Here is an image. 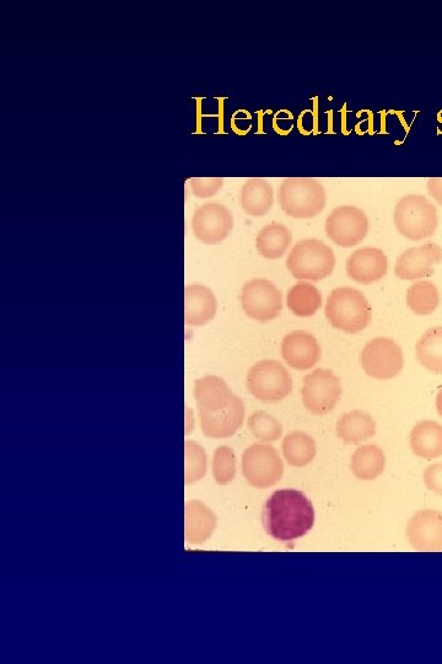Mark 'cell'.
Returning a JSON list of instances; mask_svg holds the SVG:
<instances>
[{
    "label": "cell",
    "mask_w": 442,
    "mask_h": 664,
    "mask_svg": "<svg viewBox=\"0 0 442 664\" xmlns=\"http://www.w3.org/2000/svg\"><path fill=\"white\" fill-rule=\"evenodd\" d=\"M315 508L304 492L294 489L273 492L264 506L266 532L277 542H295L315 526Z\"/></svg>",
    "instance_id": "1"
},
{
    "label": "cell",
    "mask_w": 442,
    "mask_h": 664,
    "mask_svg": "<svg viewBox=\"0 0 442 664\" xmlns=\"http://www.w3.org/2000/svg\"><path fill=\"white\" fill-rule=\"evenodd\" d=\"M325 313L334 328L357 334L369 325L373 309L359 289L338 287L328 296Z\"/></svg>",
    "instance_id": "2"
},
{
    "label": "cell",
    "mask_w": 442,
    "mask_h": 664,
    "mask_svg": "<svg viewBox=\"0 0 442 664\" xmlns=\"http://www.w3.org/2000/svg\"><path fill=\"white\" fill-rule=\"evenodd\" d=\"M280 207L289 217L314 218L326 207L327 195L320 181L311 178H288L278 191Z\"/></svg>",
    "instance_id": "3"
},
{
    "label": "cell",
    "mask_w": 442,
    "mask_h": 664,
    "mask_svg": "<svg viewBox=\"0 0 442 664\" xmlns=\"http://www.w3.org/2000/svg\"><path fill=\"white\" fill-rule=\"evenodd\" d=\"M287 267L296 280L322 281L330 276L336 267V255L331 246L322 240L303 239L291 249Z\"/></svg>",
    "instance_id": "4"
},
{
    "label": "cell",
    "mask_w": 442,
    "mask_h": 664,
    "mask_svg": "<svg viewBox=\"0 0 442 664\" xmlns=\"http://www.w3.org/2000/svg\"><path fill=\"white\" fill-rule=\"evenodd\" d=\"M393 221L404 238L418 242L435 233L439 223L438 210L427 197L407 195L398 201Z\"/></svg>",
    "instance_id": "5"
},
{
    "label": "cell",
    "mask_w": 442,
    "mask_h": 664,
    "mask_svg": "<svg viewBox=\"0 0 442 664\" xmlns=\"http://www.w3.org/2000/svg\"><path fill=\"white\" fill-rule=\"evenodd\" d=\"M246 384L253 398L273 404L280 403L291 393L293 378L283 363L263 360L249 369Z\"/></svg>",
    "instance_id": "6"
},
{
    "label": "cell",
    "mask_w": 442,
    "mask_h": 664,
    "mask_svg": "<svg viewBox=\"0 0 442 664\" xmlns=\"http://www.w3.org/2000/svg\"><path fill=\"white\" fill-rule=\"evenodd\" d=\"M242 474L247 483L257 489H267L279 483L284 464L277 449L266 443L252 444L241 459Z\"/></svg>",
    "instance_id": "7"
},
{
    "label": "cell",
    "mask_w": 442,
    "mask_h": 664,
    "mask_svg": "<svg viewBox=\"0 0 442 664\" xmlns=\"http://www.w3.org/2000/svg\"><path fill=\"white\" fill-rule=\"evenodd\" d=\"M342 395V383L331 369L317 368L306 374L301 388L305 408L314 415H326L336 408Z\"/></svg>",
    "instance_id": "8"
},
{
    "label": "cell",
    "mask_w": 442,
    "mask_h": 664,
    "mask_svg": "<svg viewBox=\"0 0 442 664\" xmlns=\"http://www.w3.org/2000/svg\"><path fill=\"white\" fill-rule=\"evenodd\" d=\"M241 307L247 317L260 323H268L278 317L283 309V293L266 278H255L242 287Z\"/></svg>",
    "instance_id": "9"
},
{
    "label": "cell",
    "mask_w": 442,
    "mask_h": 664,
    "mask_svg": "<svg viewBox=\"0 0 442 664\" xmlns=\"http://www.w3.org/2000/svg\"><path fill=\"white\" fill-rule=\"evenodd\" d=\"M361 367L368 376L387 380L398 376L404 367V355L400 345L388 337L370 340L361 351Z\"/></svg>",
    "instance_id": "10"
},
{
    "label": "cell",
    "mask_w": 442,
    "mask_h": 664,
    "mask_svg": "<svg viewBox=\"0 0 442 664\" xmlns=\"http://www.w3.org/2000/svg\"><path fill=\"white\" fill-rule=\"evenodd\" d=\"M369 219L363 210L355 206L334 208L327 217L326 233L334 244L342 248H353L366 238Z\"/></svg>",
    "instance_id": "11"
},
{
    "label": "cell",
    "mask_w": 442,
    "mask_h": 664,
    "mask_svg": "<svg viewBox=\"0 0 442 664\" xmlns=\"http://www.w3.org/2000/svg\"><path fill=\"white\" fill-rule=\"evenodd\" d=\"M233 228V214L221 203H204L193 213L194 237L204 244L217 245L224 242Z\"/></svg>",
    "instance_id": "12"
},
{
    "label": "cell",
    "mask_w": 442,
    "mask_h": 664,
    "mask_svg": "<svg viewBox=\"0 0 442 664\" xmlns=\"http://www.w3.org/2000/svg\"><path fill=\"white\" fill-rule=\"evenodd\" d=\"M409 545L424 553L442 551V512L422 510L409 519L406 529Z\"/></svg>",
    "instance_id": "13"
},
{
    "label": "cell",
    "mask_w": 442,
    "mask_h": 664,
    "mask_svg": "<svg viewBox=\"0 0 442 664\" xmlns=\"http://www.w3.org/2000/svg\"><path fill=\"white\" fill-rule=\"evenodd\" d=\"M442 260L441 246L427 243L417 248H409L398 257L395 266L397 277L404 281L419 280L433 275L434 266Z\"/></svg>",
    "instance_id": "14"
},
{
    "label": "cell",
    "mask_w": 442,
    "mask_h": 664,
    "mask_svg": "<svg viewBox=\"0 0 442 664\" xmlns=\"http://www.w3.org/2000/svg\"><path fill=\"white\" fill-rule=\"evenodd\" d=\"M280 350L288 366L298 371L314 368L321 358V347L315 335L304 330H296L285 335Z\"/></svg>",
    "instance_id": "15"
},
{
    "label": "cell",
    "mask_w": 442,
    "mask_h": 664,
    "mask_svg": "<svg viewBox=\"0 0 442 664\" xmlns=\"http://www.w3.org/2000/svg\"><path fill=\"white\" fill-rule=\"evenodd\" d=\"M199 420L204 436L217 439L234 436L245 420L244 401L234 395L233 400L223 410L210 414L199 412Z\"/></svg>",
    "instance_id": "16"
},
{
    "label": "cell",
    "mask_w": 442,
    "mask_h": 664,
    "mask_svg": "<svg viewBox=\"0 0 442 664\" xmlns=\"http://www.w3.org/2000/svg\"><path fill=\"white\" fill-rule=\"evenodd\" d=\"M388 259L384 251L364 246L350 254L347 260V273L353 281L369 285L386 276Z\"/></svg>",
    "instance_id": "17"
},
{
    "label": "cell",
    "mask_w": 442,
    "mask_h": 664,
    "mask_svg": "<svg viewBox=\"0 0 442 664\" xmlns=\"http://www.w3.org/2000/svg\"><path fill=\"white\" fill-rule=\"evenodd\" d=\"M218 301L212 289L201 283H192L185 288V323L188 326H203L217 315Z\"/></svg>",
    "instance_id": "18"
},
{
    "label": "cell",
    "mask_w": 442,
    "mask_h": 664,
    "mask_svg": "<svg viewBox=\"0 0 442 664\" xmlns=\"http://www.w3.org/2000/svg\"><path fill=\"white\" fill-rule=\"evenodd\" d=\"M194 398L197 400L199 412L210 414L225 409L233 400L234 394L224 379L207 376L194 383Z\"/></svg>",
    "instance_id": "19"
},
{
    "label": "cell",
    "mask_w": 442,
    "mask_h": 664,
    "mask_svg": "<svg viewBox=\"0 0 442 664\" xmlns=\"http://www.w3.org/2000/svg\"><path fill=\"white\" fill-rule=\"evenodd\" d=\"M412 451L417 457L434 460L442 455V425L439 422L420 421L409 436Z\"/></svg>",
    "instance_id": "20"
},
{
    "label": "cell",
    "mask_w": 442,
    "mask_h": 664,
    "mask_svg": "<svg viewBox=\"0 0 442 664\" xmlns=\"http://www.w3.org/2000/svg\"><path fill=\"white\" fill-rule=\"evenodd\" d=\"M336 432L346 444L363 443L376 435V421L368 412L349 411L339 417Z\"/></svg>",
    "instance_id": "21"
},
{
    "label": "cell",
    "mask_w": 442,
    "mask_h": 664,
    "mask_svg": "<svg viewBox=\"0 0 442 664\" xmlns=\"http://www.w3.org/2000/svg\"><path fill=\"white\" fill-rule=\"evenodd\" d=\"M240 203L242 210L249 216L263 217L273 207L272 185L267 180L260 178L247 180L241 189Z\"/></svg>",
    "instance_id": "22"
},
{
    "label": "cell",
    "mask_w": 442,
    "mask_h": 664,
    "mask_svg": "<svg viewBox=\"0 0 442 664\" xmlns=\"http://www.w3.org/2000/svg\"><path fill=\"white\" fill-rule=\"evenodd\" d=\"M386 467L385 452L376 444H364L352 455V468L355 478L361 481H373L384 473Z\"/></svg>",
    "instance_id": "23"
},
{
    "label": "cell",
    "mask_w": 442,
    "mask_h": 664,
    "mask_svg": "<svg viewBox=\"0 0 442 664\" xmlns=\"http://www.w3.org/2000/svg\"><path fill=\"white\" fill-rule=\"evenodd\" d=\"M291 232L284 224L272 223L262 228L256 238L258 253L268 260H277L287 253L291 245Z\"/></svg>",
    "instance_id": "24"
},
{
    "label": "cell",
    "mask_w": 442,
    "mask_h": 664,
    "mask_svg": "<svg viewBox=\"0 0 442 664\" xmlns=\"http://www.w3.org/2000/svg\"><path fill=\"white\" fill-rule=\"evenodd\" d=\"M186 510L188 542L193 544L206 542L217 527V517L201 502L188 503Z\"/></svg>",
    "instance_id": "25"
},
{
    "label": "cell",
    "mask_w": 442,
    "mask_h": 664,
    "mask_svg": "<svg viewBox=\"0 0 442 664\" xmlns=\"http://www.w3.org/2000/svg\"><path fill=\"white\" fill-rule=\"evenodd\" d=\"M282 451L291 467L304 468L315 459L317 446L315 439L307 433L293 431L283 439Z\"/></svg>",
    "instance_id": "26"
},
{
    "label": "cell",
    "mask_w": 442,
    "mask_h": 664,
    "mask_svg": "<svg viewBox=\"0 0 442 664\" xmlns=\"http://www.w3.org/2000/svg\"><path fill=\"white\" fill-rule=\"evenodd\" d=\"M288 308L298 317H311L322 305V294L314 283L300 281L289 289Z\"/></svg>",
    "instance_id": "27"
},
{
    "label": "cell",
    "mask_w": 442,
    "mask_h": 664,
    "mask_svg": "<svg viewBox=\"0 0 442 664\" xmlns=\"http://www.w3.org/2000/svg\"><path fill=\"white\" fill-rule=\"evenodd\" d=\"M415 352L425 368L442 374V326H433L423 332L415 344Z\"/></svg>",
    "instance_id": "28"
},
{
    "label": "cell",
    "mask_w": 442,
    "mask_h": 664,
    "mask_svg": "<svg viewBox=\"0 0 442 664\" xmlns=\"http://www.w3.org/2000/svg\"><path fill=\"white\" fill-rule=\"evenodd\" d=\"M407 304L414 313L428 315L434 312L440 304V293L433 282L418 281L413 283L407 291Z\"/></svg>",
    "instance_id": "29"
},
{
    "label": "cell",
    "mask_w": 442,
    "mask_h": 664,
    "mask_svg": "<svg viewBox=\"0 0 442 664\" xmlns=\"http://www.w3.org/2000/svg\"><path fill=\"white\" fill-rule=\"evenodd\" d=\"M249 428L252 435L262 442L278 441L283 435L282 423L264 411L253 412L249 419Z\"/></svg>",
    "instance_id": "30"
},
{
    "label": "cell",
    "mask_w": 442,
    "mask_h": 664,
    "mask_svg": "<svg viewBox=\"0 0 442 664\" xmlns=\"http://www.w3.org/2000/svg\"><path fill=\"white\" fill-rule=\"evenodd\" d=\"M236 475V455L233 448L220 446L213 455V476L215 483L228 485Z\"/></svg>",
    "instance_id": "31"
},
{
    "label": "cell",
    "mask_w": 442,
    "mask_h": 664,
    "mask_svg": "<svg viewBox=\"0 0 442 664\" xmlns=\"http://www.w3.org/2000/svg\"><path fill=\"white\" fill-rule=\"evenodd\" d=\"M186 483L192 484L201 480L207 473V454L196 442H186Z\"/></svg>",
    "instance_id": "32"
},
{
    "label": "cell",
    "mask_w": 442,
    "mask_h": 664,
    "mask_svg": "<svg viewBox=\"0 0 442 664\" xmlns=\"http://www.w3.org/2000/svg\"><path fill=\"white\" fill-rule=\"evenodd\" d=\"M223 185L224 179L221 178H193L190 180L193 195L198 198H210L217 195Z\"/></svg>",
    "instance_id": "33"
},
{
    "label": "cell",
    "mask_w": 442,
    "mask_h": 664,
    "mask_svg": "<svg viewBox=\"0 0 442 664\" xmlns=\"http://www.w3.org/2000/svg\"><path fill=\"white\" fill-rule=\"evenodd\" d=\"M423 480L427 489L442 496V463H434L424 470Z\"/></svg>",
    "instance_id": "34"
},
{
    "label": "cell",
    "mask_w": 442,
    "mask_h": 664,
    "mask_svg": "<svg viewBox=\"0 0 442 664\" xmlns=\"http://www.w3.org/2000/svg\"><path fill=\"white\" fill-rule=\"evenodd\" d=\"M428 191L430 196L442 206V178H430L428 180Z\"/></svg>",
    "instance_id": "35"
},
{
    "label": "cell",
    "mask_w": 442,
    "mask_h": 664,
    "mask_svg": "<svg viewBox=\"0 0 442 664\" xmlns=\"http://www.w3.org/2000/svg\"><path fill=\"white\" fill-rule=\"evenodd\" d=\"M186 411V435H190L194 426L193 412L191 409H187Z\"/></svg>",
    "instance_id": "36"
},
{
    "label": "cell",
    "mask_w": 442,
    "mask_h": 664,
    "mask_svg": "<svg viewBox=\"0 0 442 664\" xmlns=\"http://www.w3.org/2000/svg\"><path fill=\"white\" fill-rule=\"evenodd\" d=\"M436 410H438V414L442 417V389L438 396H436Z\"/></svg>",
    "instance_id": "37"
}]
</instances>
